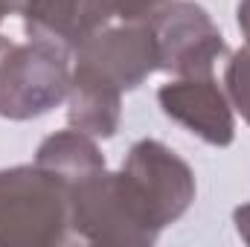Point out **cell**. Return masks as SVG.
Masks as SVG:
<instances>
[{"instance_id": "4fadbf2b", "label": "cell", "mask_w": 250, "mask_h": 247, "mask_svg": "<svg viewBox=\"0 0 250 247\" xmlns=\"http://www.w3.org/2000/svg\"><path fill=\"white\" fill-rule=\"evenodd\" d=\"M23 3H26V0H0V21H6L9 15L21 12V9H23Z\"/></svg>"}, {"instance_id": "5bb4252c", "label": "cell", "mask_w": 250, "mask_h": 247, "mask_svg": "<svg viewBox=\"0 0 250 247\" xmlns=\"http://www.w3.org/2000/svg\"><path fill=\"white\" fill-rule=\"evenodd\" d=\"M239 29L250 35V0H242L239 3Z\"/></svg>"}, {"instance_id": "ba28073f", "label": "cell", "mask_w": 250, "mask_h": 247, "mask_svg": "<svg viewBox=\"0 0 250 247\" xmlns=\"http://www.w3.org/2000/svg\"><path fill=\"white\" fill-rule=\"evenodd\" d=\"M21 15L29 38L64 50H79L96 32L87 0H26Z\"/></svg>"}, {"instance_id": "5b68a950", "label": "cell", "mask_w": 250, "mask_h": 247, "mask_svg": "<svg viewBox=\"0 0 250 247\" xmlns=\"http://www.w3.org/2000/svg\"><path fill=\"white\" fill-rule=\"evenodd\" d=\"M157 44V70L175 76H209L227 56V44L212 18L192 0H172L148 21Z\"/></svg>"}, {"instance_id": "3957f363", "label": "cell", "mask_w": 250, "mask_h": 247, "mask_svg": "<svg viewBox=\"0 0 250 247\" xmlns=\"http://www.w3.org/2000/svg\"><path fill=\"white\" fill-rule=\"evenodd\" d=\"M70 227L99 245H151L157 227L123 172L99 169L70 189Z\"/></svg>"}, {"instance_id": "6da1fadb", "label": "cell", "mask_w": 250, "mask_h": 247, "mask_svg": "<svg viewBox=\"0 0 250 247\" xmlns=\"http://www.w3.org/2000/svg\"><path fill=\"white\" fill-rule=\"evenodd\" d=\"M154 70L157 44L146 21L96 29L76 50L67 93L70 125L90 137H114L123 114V93L143 84Z\"/></svg>"}, {"instance_id": "8fae6325", "label": "cell", "mask_w": 250, "mask_h": 247, "mask_svg": "<svg viewBox=\"0 0 250 247\" xmlns=\"http://www.w3.org/2000/svg\"><path fill=\"white\" fill-rule=\"evenodd\" d=\"M224 84H227V96H230L233 108L250 125V35L230 56L227 70H224Z\"/></svg>"}, {"instance_id": "52a82bcc", "label": "cell", "mask_w": 250, "mask_h": 247, "mask_svg": "<svg viewBox=\"0 0 250 247\" xmlns=\"http://www.w3.org/2000/svg\"><path fill=\"white\" fill-rule=\"evenodd\" d=\"M163 114L184 125L209 145H230L236 137V123L227 96L212 82V76H184L157 90Z\"/></svg>"}, {"instance_id": "9c48e42d", "label": "cell", "mask_w": 250, "mask_h": 247, "mask_svg": "<svg viewBox=\"0 0 250 247\" xmlns=\"http://www.w3.org/2000/svg\"><path fill=\"white\" fill-rule=\"evenodd\" d=\"M35 163L41 169H47L50 175H56L67 189L79 181H84V178H90L93 172L105 169V157L96 148L93 137L79 131V128L59 131V134L47 137L38 145Z\"/></svg>"}, {"instance_id": "8992f818", "label": "cell", "mask_w": 250, "mask_h": 247, "mask_svg": "<svg viewBox=\"0 0 250 247\" xmlns=\"http://www.w3.org/2000/svg\"><path fill=\"white\" fill-rule=\"evenodd\" d=\"M128 184L134 186L151 224L163 230L178 221L195 201V175L187 163L157 140H140L131 145L123 163Z\"/></svg>"}, {"instance_id": "277c9868", "label": "cell", "mask_w": 250, "mask_h": 247, "mask_svg": "<svg viewBox=\"0 0 250 247\" xmlns=\"http://www.w3.org/2000/svg\"><path fill=\"white\" fill-rule=\"evenodd\" d=\"M70 64L67 50L35 41L18 44L0 35V117L6 120H32L70 93Z\"/></svg>"}, {"instance_id": "7a4b0ae2", "label": "cell", "mask_w": 250, "mask_h": 247, "mask_svg": "<svg viewBox=\"0 0 250 247\" xmlns=\"http://www.w3.org/2000/svg\"><path fill=\"white\" fill-rule=\"evenodd\" d=\"M70 192L35 166L0 169V247H47L67 239Z\"/></svg>"}, {"instance_id": "30bf717a", "label": "cell", "mask_w": 250, "mask_h": 247, "mask_svg": "<svg viewBox=\"0 0 250 247\" xmlns=\"http://www.w3.org/2000/svg\"><path fill=\"white\" fill-rule=\"evenodd\" d=\"M166 3L172 0H87L93 26L102 29L111 21H123V23H143L148 21L154 12H160Z\"/></svg>"}, {"instance_id": "7c38bea8", "label": "cell", "mask_w": 250, "mask_h": 247, "mask_svg": "<svg viewBox=\"0 0 250 247\" xmlns=\"http://www.w3.org/2000/svg\"><path fill=\"white\" fill-rule=\"evenodd\" d=\"M233 221H236V230H239V236H242V239L250 245V204L239 206V209L233 212Z\"/></svg>"}]
</instances>
